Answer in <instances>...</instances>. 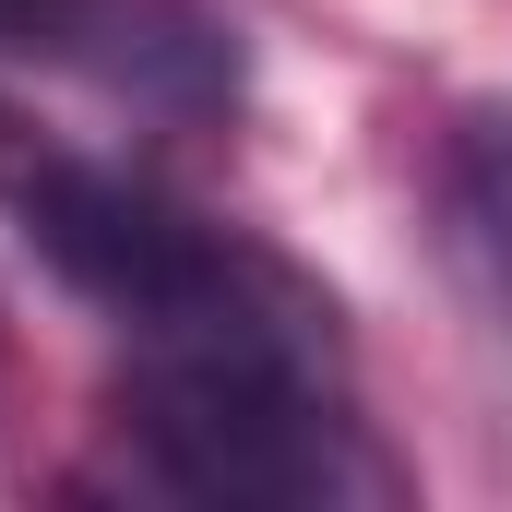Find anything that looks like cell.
Here are the masks:
<instances>
[{
    "instance_id": "obj_1",
    "label": "cell",
    "mask_w": 512,
    "mask_h": 512,
    "mask_svg": "<svg viewBox=\"0 0 512 512\" xmlns=\"http://www.w3.org/2000/svg\"><path fill=\"white\" fill-rule=\"evenodd\" d=\"M0 215L24 227V251L120 334V358H227V346L358 358L346 346V310H334V286L310 262H286L274 239L203 215L155 167L48 143L12 108H0Z\"/></svg>"
},
{
    "instance_id": "obj_2",
    "label": "cell",
    "mask_w": 512,
    "mask_h": 512,
    "mask_svg": "<svg viewBox=\"0 0 512 512\" xmlns=\"http://www.w3.org/2000/svg\"><path fill=\"white\" fill-rule=\"evenodd\" d=\"M96 441L84 489L179 512H393L417 489L358 405V358H120Z\"/></svg>"
},
{
    "instance_id": "obj_3",
    "label": "cell",
    "mask_w": 512,
    "mask_h": 512,
    "mask_svg": "<svg viewBox=\"0 0 512 512\" xmlns=\"http://www.w3.org/2000/svg\"><path fill=\"white\" fill-rule=\"evenodd\" d=\"M0 60L179 131L239 108V36L215 24V0H0Z\"/></svg>"
},
{
    "instance_id": "obj_4",
    "label": "cell",
    "mask_w": 512,
    "mask_h": 512,
    "mask_svg": "<svg viewBox=\"0 0 512 512\" xmlns=\"http://www.w3.org/2000/svg\"><path fill=\"white\" fill-rule=\"evenodd\" d=\"M441 203H453V227H465V251H477V274H489V298H501V322H512V108H477V120L453 131Z\"/></svg>"
}]
</instances>
